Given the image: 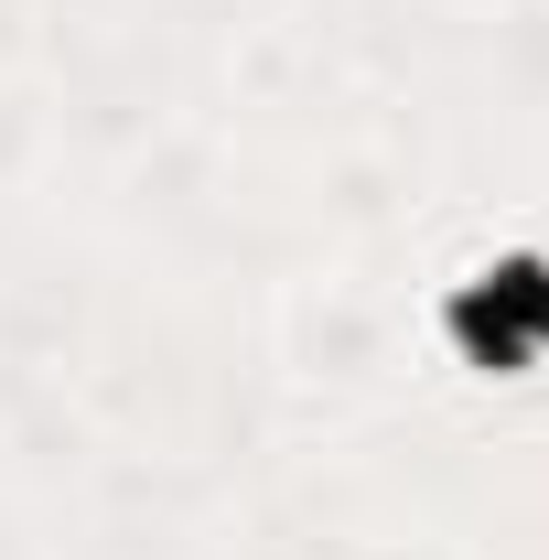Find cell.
<instances>
[{
  "mask_svg": "<svg viewBox=\"0 0 549 560\" xmlns=\"http://www.w3.org/2000/svg\"><path fill=\"white\" fill-rule=\"evenodd\" d=\"M464 346L484 366H528L549 346V270H484L464 291Z\"/></svg>",
  "mask_w": 549,
  "mask_h": 560,
  "instance_id": "1",
  "label": "cell"
}]
</instances>
